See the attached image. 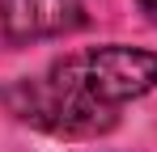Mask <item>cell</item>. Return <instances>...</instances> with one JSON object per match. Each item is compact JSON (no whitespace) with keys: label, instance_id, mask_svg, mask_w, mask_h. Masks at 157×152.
I'll return each instance as SVG.
<instances>
[{"label":"cell","instance_id":"cell-1","mask_svg":"<svg viewBox=\"0 0 157 152\" xmlns=\"http://www.w3.org/2000/svg\"><path fill=\"white\" fill-rule=\"evenodd\" d=\"M157 85V55L140 47H94L55 59L43 76L9 85L4 101L21 123L51 135H102L115 127L123 101L144 97Z\"/></svg>","mask_w":157,"mask_h":152},{"label":"cell","instance_id":"cell-2","mask_svg":"<svg viewBox=\"0 0 157 152\" xmlns=\"http://www.w3.org/2000/svg\"><path fill=\"white\" fill-rule=\"evenodd\" d=\"M85 21L81 0H0V30L9 42H38L72 34Z\"/></svg>","mask_w":157,"mask_h":152},{"label":"cell","instance_id":"cell-3","mask_svg":"<svg viewBox=\"0 0 157 152\" xmlns=\"http://www.w3.org/2000/svg\"><path fill=\"white\" fill-rule=\"evenodd\" d=\"M140 9L149 13V21H157V0H140Z\"/></svg>","mask_w":157,"mask_h":152}]
</instances>
